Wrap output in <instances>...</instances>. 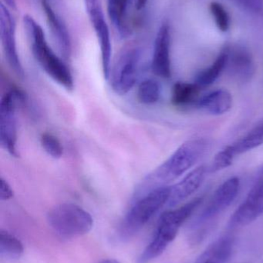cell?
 Listing matches in <instances>:
<instances>
[{
  "mask_svg": "<svg viewBox=\"0 0 263 263\" xmlns=\"http://www.w3.org/2000/svg\"><path fill=\"white\" fill-rule=\"evenodd\" d=\"M208 141L204 139L184 142L165 162L144 179L137 189V196L164 186L185 174L202 159L208 151Z\"/></svg>",
  "mask_w": 263,
  "mask_h": 263,
  "instance_id": "6da1fadb",
  "label": "cell"
},
{
  "mask_svg": "<svg viewBox=\"0 0 263 263\" xmlns=\"http://www.w3.org/2000/svg\"><path fill=\"white\" fill-rule=\"evenodd\" d=\"M23 26L32 55L43 70L66 90L74 89L72 73L63 60L48 44L44 31L31 15L23 16Z\"/></svg>",
  "mask_w": 263,
  "mask_h": 263,
  "instance_id": "7a4b0ae2",
  "label": "cell"
},
{
  "mask_svg": "<svg viewBox=\"0 0 263 263\" xmlns=\"http://www.w3.org/2000/svg\"><path fill=\"white\" fill-rule=\"evenodd\" d=\"M202 199L196 198L179 208L165 212L159 219L152 239L139 256L137 263L150 262L161 256L176 239L185 221L202 203Z\"/></svg>",
  "mask_w": 263,
  "mask_h": 263,
  "instance_id": "3957f363",
  "label": "cell"
},
{
  "mask_svg": "<svg viewBox=\"0 0 263 263\" xmlns=\"http://www.w3.org/2000/svg\"><path fill=\"white\" fill-rule=\"evenodd\" d=\"M171 186L157 187L142 196L133 204L122 221L119 230L121 239H128L137 234L169 200Z\"/></svg>",
  "mask_w": 263,
  "mask_h": 263,
  "instance_id": "277c9868",
  "label": "cell"
},
{
  "mask_svg": "<svg viewBox=\"0 0 263 263\" xmlns=\"http://www.w3.org/2000/svg\"><path fill=\"white\" fill-rule=\"evenodd\" d=\"M49 227L64 239H73L89 233L94 219L86 210L74 203H62L54 206L47 215Z\"/></svg>",
  "mask_w": 263,
  "mask_h": 263,
  "instance_id": "5b68a950",
  "label": "cell"
},
{
  "mask_svg": "<svg viewBox=\"0 0 263 263\" xmlns=\"http://www.w3.org/2000/svg\"><path fill=\"white\" fill-rule=\"evenodd\" d=\"M141 60L142 52L138 48H129L120 54L108 78L115 93L123 96L132 89L138 79Z\"/></svg>",
  "mask_w": 263,
  "mask_h": 263,
  "instance_id": "8992f818",
  "label": "cell"
},
{
  "mask_svg": "<svg viewBox=\"0 0 263 263\" xmlns=\"http://www.w3.org/2000/svg\"><path fill=\"white\" fill-rule=\"evenodd\" d=\"M23 97L17 91H9L0 103V142L11 156L18 157L17 150V103Z\"/></svg>",
  "mask_w": 263,
  "mask_h": 263,
  "instance_id": "52a82bcc",
  "label": "cell"
},
{
  "mask_svg": "<svg viewBox=\"0 0 263 263\" xmlns=\"http://www.w3.org/2000/svg\"><path fill=\"white\" fill-rule=\"evenodd\" d=\"M83 2L88 18L94 27V32L100 45L103 77L106 80H108L111 72L112 54V45L109 27L107 23L100 0H83Z\"/></svg>",
  "mask_w": 263,
  "mask_h": 263,
  "instance_id": "ba28073f",
  "label": "cell"
},
{
  "mask_svg": "<svg viewBox=\"0 0 263 263\" xmlns=\"http://www.w3.org/2000/svg\"><path fill=\"white\" fill-rule=\"evenodd\" d=\"M0 35L5 58L9 67L18 77L24 75L16 44V23L9 8L2 3L0 6Z\"/></svg>",
  "mask_w": 263,
  "mask_h": 263,
  "instance_id": "9c48e42d",
  "label": "cell"
},
{
  "mask_svg": "<svg viewBox=\"0 0 263 263\" xmlns=\"http://www.w3.org/2000/svg\"><path fill=\"white\" fill-rule=\"evenodd\" d=\"M263 145V123L218 153L213 159L210 171L218 172L228 168L235 158Z\"/></svg>",
  "mask_w": 263,
  "mask_h": 263,
  "instance_id": "30bf717a",
  "label": "cell"
},
{
  "mask_svg": "<svg viewBox=\"0 0 263 263\" xmlns=\"http://www.w3.org/2000/svg\"><path fill=\"white\" fill-rule=\"evenodd\" d=\"M240 189L238 177H232L223 182L213 193L206 206L200 214L198 223L209 222L225 211L236 199Z\"/></svg>",
  "mask_w": 263,
  "mask_h": 263,
  "instance_id": "8fae6325",
  "label": "cell"
},
{
  "mask_svg": "<svg viewBox=\"0 0 263 263\" xmlns=\"http://www.w3.org/2000/svg\"><path fill=\"white\" fill-rule=\"evenodd\" d=\"M263 214V177L252 188L230 221V227H246Z\"/></svg>",
  "mask_w": 263,
  "mask_h": 263,
  "instance_id": "7c38bea8",
  "label": "cell"
},
{
  "mask_svg": "<svg viewBox=\"0 0 263 263\" xmlns=\"http://www.w3.org/2000/svg\"><path fill=\"white\" fill-rule=\"evenodd\" d=\"M151 69L157 77L165 79L171 77V30L168 23H162L156 35Z\"/></svg>",
  "mask_w": 263,
  "mask_h": 263,
  "instance_id": "4fadbf2b",
  "label": "cell"
},
{
  "mask_svg": "<svg viewBox=\"0 0 263 263\" xmlns=\"http://www.w3.org/2000/svg\"><path fill=\"white\" fill-rule=\"evenodd\" d=\"M41 6L57 50L60 57L68 60L72 52V44L66 23L54 9L49 0H41Z\"/></svg>",
  "mask_w": 263,
  "mask_h": 263,
  "instance_id": "5bb4252c",
  "label": "cell"
},
{
  "mask_svg": "<svg viewBox=\"0 0 263 263\" xmlns=\"http://www.w3.org/2000/svg\"><path fill=\"white\" fill-rule=\"evenodd\" d=\"M227 52L226 69L238 81L248 82L255 73V64L251 54L245 48L233 46L225 48Z\"/></svg>",
  "mask_w": 263,
  "mask_h": 263,
  "instance_id": "9a60e30c",
  "label": "cell"
},
{
  "mask_svg": "<svg viewBox=\"0 0 263 263\" xmlns=\"http://www.w3.org/2000/svg\"><path fill=\"white\" fill-rule=\"evenodd\" d=\"M206 167L200 165L191 170L176 185L171 186L168 206L174 207L179 205L196 193L203 183L206 176Z\"/></svg>",
  "mask_w": 263,
  "mask_h": 263,
  "instance_id": "2e32d148",
  "label": "cell"
},
{
  "mask_svg": "<svg viewBox=\"0 0 263 263\" xmlns=\"http://www.w3.org/2000/svg\"><path fill=\"white\" fill-rule=\"evenodd\" d=\"M196 106L212 115H222L231 109L233 97L226 89H216L199 99Z\"/></svg>",
  "mask_w": 263,
  "mask_h": 263,
  "instance_id": "e0dca14e",
  "label": "cell"
},
{
  "mask_svg": "<svg viewBox=\"0 0 263 263\" xmlns=\"http://www.w3.org/2000/svg\"><path fill=\"white\" fill-rule=\"evenodd\" d=\"M132 1L134 0H108L107 3L110 20L122 39L128 38L131 35L128 12Z\"/></svg>",
  "mask_w": 263,
  "mask_h": 263,
  "instance_id": "ac0fdd59",
  "label": "cell"
},
{
  "mask_svg": "<svg viewBox=\"0 0 263 263\" xmlns=\"http://www.w3.org/2000/svg\"><path fill=\"white\" fill-rule=\"evenodd\" d=\"M233 247L234 239L232 236H222L213 242L196 263H226L231 257Z\"/></svg>",
  "mask_w": 263,
  "mask_h": 263,
  "instance_id": "d6986e66",
  "label": "cell"
},
{
  "mask_svg": "<svg viewBox=\"0 0 263 263\" xmlns=\"http://www.w3.org/2000/svg\"><path fill=\"white\" fill-rule=\"evenodd\" d=\"M201 87L196 83L178 82L172 88L171 102L177 107H188L197 104Z\"/></svg>",
  "mask_w": 263,
  "mask_h": 263,
  "instance_id": "ffe728a7",
  "label": "cell"
},
{
  "mask_svg": "<svg viewBox=\"0 0 263 263\" xmlns=\"http://www.w3.org/2000/svg\"><path fill=\"white\" fill-rule=\"evenodd\" d=\"M227 52L224 49L215 60L214 63L196 76L195 83L201 88L206 87L213 84L221 74L226 69Z\"/></svg>",
  "mask_w": 263,
  "mask_h": 263,
  "instance_id": "44dd1931",
  "label": "cell"
},
{
  "mask_svg": "<svg viewBox=\"0 0 263 263\" xmlns=\"http://www.w3.org/2000/svg\"><path fill=\"white\" fill-rule=\"evenodd\" d=\"M23 244L15 236L9 232L0 231V256L3 259L14 260L23 255Z\"/></svg>",
  "mask_w": 263,
  "mask_h": 263,
  "instance_id": "7402d4cb",
  "label": "cell"
},
{
  "mask_svg": "<svg viewBox=\"0 0 263 263\" xmlns=\"http://www.w3.org/2000/svg\"><path fill=\"white\" fill-rule=\"evenodd\" d=\"M161 97V86L156 80L147 79L139 84L137 99L145 105L157 103Z\"/></svg>",
  "mask_w": 263,
  "mask_h": 263,
  "instance_id": "603a6c76",
  "label": "cell"
},
{
  "mask_svg": "<svg viewBox=\"0 0 263 263\" xmlns=\"http://www.w3.org/2000/svg\"><path fill=\"white\" fill-rule=\"evenodd\" d=\"M42 147L54 159H60L63 154V148L58 138L50 133H44L40 139Z\"/></svg>",
  "mask_w": 263,
  "mask_h": 263,
  "instance_id": "cb8c5ba5",
  "label": "cell"
},
{
  "mask_svg": "<svg viewBox=\"0 0 263 263\" xmlns=\"http://www.w3.org/2000/svg\"><path fill=\"white\" fill-rule=\"evenodd\" d=\"M210 11L216 22L218 29L222 32H226L230 29V18L226 9L221 3L213 2L210 4Z\"/></svg>",
  "mask_w": 263,
  "mask_h": 263,
  "instance_id": "d4e9b609",
  "label": "cell"
},
{
  "mask_svg": "<svg viewBox=\"0 0 263 263\" xmlns=\"http://www.w3.org/2000/svg\"><path fill=\"white\" fill-rule=\"evenodd\" d=\"M242 9L252 12L261 11L263 6V0H233Z\"/></svg>",
  "mask_w": 263,
  "mask_h": 263,
  "instance_id": "484cf974",
  "label": "cell"
},
{
  "mask_svg": "<svg viewBox=\"0 0 263 263\" xmlns=\"http://www.w3.org/2000/svg\"><path fill=\"white\" fill-rule=\"evenodd\" d=\"M0 199L2 201H7L13 197V190L9 185V182L1 178V185H0Z\"/></svg>",
  "mask_w": 263,
  "mask_h": 263,
  "instance_id": "4316f807",
  "label": "cell"
},
{
  "mask_svg": "<svg viewBox=\"0 0 263 263\" xmlns=\"http://www.w3.org/2000/svg\"><path fill=\"white\" fill-rule=\"evenodd\" d=\"M148 0H134V6L137 10H142L146 6Z\"/></svg>",
  "mask_w": 263,
  "mask_h": 263,
  "instance_id": "83f0119b",
  "label": "cell"
},
{
  "mask_svg": "<svg viewBox=\"0 0 263 263\" xmlns=\"http://www.w3.org/2000/svg\"><path fill=\"white\" fill-rule=\"evenodd\" d=\"M3 3H4L8 8L10 9H16V2L15 0H3Z\"/></svg>",
  "mask_w": 263,
  "mask_h": 263,
  "instance_id": "f1b7e54d",
  "label": "cell"
},
{
  "mask_svg": "<svg viewBox=\"0 0 263 263\" xmlns=\"http://www.w3.org/2000/svg\"><path fill=\"white\" fill-rule=\"evenodd\" d=\"M99 263H120L117 262V260H114V259H103L101 262Z\"/></svg>",
  "mask_w": 263,
  "mask_h": 263,
  "instance_id": "f546056e",
  "label": "cell"
}]
</instances>
